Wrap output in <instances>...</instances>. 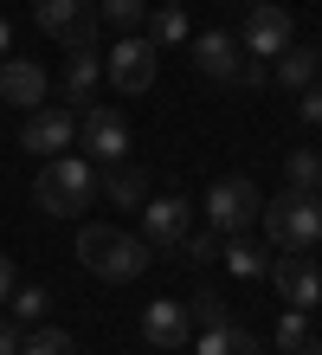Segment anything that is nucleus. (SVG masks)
<instances>
[{"instance_id":"obj_33","label":"nucleus","mask_w":322,"mask_h":355,"mask_svg":"<svg viewBox=\"0 0 322 355\" xmlns=\"http://www.w3.org/2000/svg\"><path fill=\"white\" fill-rule=\"evenodd\" d=\"M7 39H13V33H7V19H0V52H7Z\"/></svg>"},{"instance_id":"obj_21","label":"nucleus","mask_w":322,"mask_h":355,"mask_svg":"<svg viewBox=\"0 0 322 355\" xmlns=\"http://www.w3.org/2000/svg\"><path fill=\"white\" fill-rule=\"evenodd\" d=\"M284 181L296 187V194H316V181H322V149H296V155H284Z\"/></svg>"},{"instance_id":"obj_20","label":"nucleus","mask_w":322,"mask_h":355,"mask_svg":"<svg viewBox=\"0 0 322 355\" xmlns=\"http://www.w3.org/2000/svg\"><path fill=\"white\" fill-rule=\"evenodd\" d=\"M148 46H181V39H187V7H168V0H161V7L155 13H148Z\"/></svg>"},{"instance_id":"obj_31","label":"nucleus","mask_w":322,"mask_h":355,"mask_svg":"<svg viewBox=\"0 0 322 355\" xmlns=\"http://www.w3.org/2000/svg\"><path fill=\"white\" fill-rule=\"evenodd\" d=\"M7 297H13V259H0V310H7Z\"/></svg>"},{"instance_id":"obj_29","label":"nucleus","mask_w":322,"mask_h":355,"mask_svg":"<svg viewBox=\"0 0 322 355\" xmlns=\"http://www.w3.org/2000/svg\"><path fill=\"white\" fill-rule=\"evenodd\" d=\"M296 116L322 130V85H303V91H296Z\"/></svg>"},{"instance_id":"obj_23","label":"nucleus","mask_w":322,"mask_h":355,"mask_svg":"<svg viewBox=\"0 0 322 355\" xmlns=\"http://www.w3.org/2000/svg\"><path fill=\"white\" fill-rule=\"evenodd\" d=\"M97 19H110V26L136 33L142 19H148V0H97Z\"/></svg>"},{"instance_id":"obj_3","label":"nucleus","mask_w":322,"mask_h":355,"mask_svg":"<svg viewBox=\"0 0 322 355\" xmlns=\"http://www.w3.org/2000/svg\"><path fill=\"white\" fill-rule=\"evenodd\" d=\"M265 233H271V245L277 252H310V245L322 239V200L316 194H277V200H265Z\"/></svg>"},{"instance_id":"obj_22","label":"nucleus","mask_w":322,"mask_h":355,"mask_svg":"<svg viewBox=\"0 0 322 355\" xmlns=\"http://www.w3.org/2000/svg\"><path fill=\"white\" fill-rule=\"evenodd\" d=\"M46 310H52L46 284H13V297H7V317H13V323H39Z\"/></svg>"},{"instance_id":"obj_26","label":"nucleus","mask_w":322,"mask_h":355,"mask_svg":"<svg viewBox=\"0 0 322 355\" xmlns=\"http://www.w3.org/2000/svg\"><path fill=\"white\" fill-rule=\"evenodd\" d=\"M187 317L200 323V329H213V323H226L232 310H226V297H220V291H193V304H187Z\"/></svg>"},{"instance_id":"obj_35","label":"nucleus","mask_w":322,"mask_h":355,"mask_svg":"<svg viewBox=\"0 0 322 355\" xmlns=\"http://www.w3.org/2000/svg\"><path fill=\"white\" fill-rule=\"evenodd\" d=\"M316 200H322V181H316Z\"/></svg>"},{"instance_id":"obj_18","label":"nucleus","mask_w":322,"mask_h":355,"mask_svg":"<svg viewBox=\"0 0 322 355\" xmlns=\"http://www.w3.org/2000/svg\"><path fill=\"white\" fill-rule=\"evenodd\" d=\"M193 355H258V336L251 329H239V323H213V329H200V343H193Z\"/></svg>"},{"instance_id":"obj_5","label":"nucleus","mask_w":322,"mask_h":355,"mask_svg":"<svg viewBox=\"0 0 322 355\" xmlns=\"http://www.w3.org/2000/svg\"><path fill=\"white\" fill-rule=\"evenodd\" d=\"M258 214H265V194L251 187V175H226V181L206 187V220H213V233H245Z\"/></svg>"},{"instance_id":"obj_16","label":"nucleus","mask_w":322,"mask_h":355,"mask_svg":"<svg viewBox=\"0 0 322 355\" xmlns=\"http://www.w3.org/2000/svg\"><path fill=\"white\" fill-rule=\"evenodd\" d=\"M97 85H103V58H97V46H78L71 58H64V97H71V103H91Z\"/></svg>"},{"instance_id":"obj_28","label":"nucleus","mask_w":322,"mask_h":355,"mask_svg":"<svg viewBox=\"0 0 322 355\" xmlns=\"http://www.w3.org/2000/svg\"><path fill=\"white\" fill-rule=\"evenodd\" d=\"M181 252L193 259V265H206V259H220V233H187V245Z\"/></svg>"},{"instance_id":"obj_1","label":"nucleus","mask_w":322,"mask_h":355,"mask_svg":"<svg viewBox=\"0 0 322 355\" xmlns=\"http://www.w3.org/2000/svg\"><path fill=\"white\" fill-rule=\"evenodd\" d=\"M78 259L91 265L103 284H129V278H142V271H148V245H142L136 233H123V226L91 220V226L78 233Z\"/></svg>"},{"instance_id":"obj_15","label":"nucleus","mask_w":322,"mask_h":355,"mask_svg":"<svg viewBox=\"0 0 322 355\" xmlns=\"http://www.w3.org/2000/svg\"><path fill=\"white\" fill-rule=\"evenodd\" d=\"M316 71H322V52H316V46H296V39H290V46L277 52V58H271V78H277L284 91H303V85H316Z\"/></svg>"},{"instance_id":"obj_11","label":"nucleus","mask_w":322,"mask_h":355,"mask_svg":"<svg viewBox=\"0 0 322 355\" xmlns=\"http://www.w3.org/2000/svg\"><path fill=\"white\" fill-rule=\"evenodd\" d=\"M187 336H193L187 304H175V297H155V304L142 310V343H148V349H187Z\"/></svg>"},{"instance_id":"obj_2","label":"nucleus","mask_w":322,"mask_h":355,"mask_svg":"<svg viewBox=\"0 0 322 355\" xmlns=\"http://www.w3.org/2000/svg\"><path fill=\"white\" fill-rule=\"evenodd\" d=\"M33 194H39V207H46L52 220H78L84 207L97 200V168L84 155H52L46 168H39Z\"/></svg>"},{"instance_id":"obj_30","label":"nucleus","mask_w":322,"mask_h":355,"mask_svg":"<svg viewBox=\"0 0 322 355\" xmlns=\"http://www.w3.org/2000/svg\"><path fill=\"white\" fill-rule=\"evenodd\" d=\"M19 343H26V336H19V323L0 317V355H19Z\"/></svg>"},{"instance_id":"obj_4","label":"nucleus","mask_w":322,"mask_h":355,"mask_svg":"<svg viewBox=\"0 0 322 355\" xmlns=\"http://www.w3.org/2000/svg\"><path fill=\"white\" fill-rule=\"evenodd\" d=\"M78 136H84V155L91 162H129V149H136V136H129V116L116 110V103H84L78 110Z\"/></svg>"},{"instance_id":"obj_13","label":"nucleus","mask_w":322,"mask_h":355,"mask_svg":"<svg viewBox=\"0 0 322 355\" xmlns=\"http://www.w3.org/2000/svg\"><path fill=\"white\" fill-rule=\"evenodd\" d=\"M52 91V78L33 65V58H7L0 65V103H19V110H39Z\"/></svg>"},{"instance_id":"obj_12","label":"nucleus","mask_w":322,"mask_h":355,"mask_svg":"<svg viewBox=\"0 0 322 355\" xmlns=\"http://www.w3.org/2000/svg\"><path fill=\"white\" fill-rule=\"evenodd\" d=\"M271 278H277V291H284L290 310H316V304H322V278H316V265H310L303 252L271 259Z\"/></svg>"},{"instance_id":"obj_32","label":"nucleus","mask_w":322,"mask_h":355,"mask_svg":"<svg viewBox=\"0 0 322 355\" xmlns=\"http://www.w3.org/2000/svg\"><path fill=\"white\" fill-rule=\"evenodd\" d=\"M296 355H322V343H303V349H296Z\"/></svg>"},{"instance_id":"obj_19","label":"nucleus","mask_w":322,"mask_h":355,"mask_svg":"<svg viewBox=\"0 0 322 355\" xmlns=\"http://www.w3.org/2000/svg\"><path fill=\"white\" fill-rule=\"evenodd\" d=\"M226 271H232V278H265V271H271V252H265V245H251L245 233H232V245H226Z\"/></svg>"},{"instance_id":"obj_8","label":"nucleus","mask_w":322,"mask_h":355,"mask_svg":"<svg viewBox=\"0 0 322 355\" xmlns=\"http://www.w3.org/2000/svg\"><path fill=\"white\" fill-rule=\"evenodd\" d=\"M232 39H239V52H245V58H265V65H271V58L296 39V26H290V13L277 7V0H258V7L245 13V26L232 33Z\"/></svg>"},{"instance_id":"obj_24","label":"nucleus","mask_w":322,"mask_h":355,"mask_svg":"<svg viewBox=\"0 0 322 355\" xmlns=\"http://www.w3.org/2000/svg\"><path fill=\"white\" fill-rule=\"evenodd\" d=\"M19 355H78V343L64 336V329H46V323H39L33 336L19 343Z\"/></svg>"},{"instance_id":"obj_17","label":"nucleus","mask_w":322,"mask_h":355,"mask_svg":"<svg viewBox=\"0 0 322 355\" xmlns=\"http://www.w3.org/2000/svg\"><path fill=\"white\" fill-rule=\"evenodd\" d=\"M97 194H110L116 207H142L148 200V168H136V162H110V175L97 181Z\"/></svg>"},{"instance_id":"obj_34","label":"nucleus","mask_w":322,"mask_h":355,"mask_svg":"<svg viewBox=\"0 0 322 355\" xmlns=\"http://www.w3.org/2000/svg\"><path fill=\"white\" fill-rule=\"evenodd\" d=\"M168 7H187V0H168Z\"/></svg>"},{"instance_id":"obj_10","label":"nucleus","mask_w":322,"mask_h":355,"mask_svg":"<svg viewBox=\"0 0 322 355\" xmlns=\"http://www.w3.org/2000/svg\"><path fill=\"white\" fill-rule=\"evenodd\" d=\"M78 136V110H64V103H39V110H26V123H19V142H26L33 155H64Z\"/></svg>"},{"instance_id":"obj_25","label":"nucleus","mask_w":322,"mask_h":355,"mask_svg":"<svg viewBox=\"0 0 322 355\" xmlns=\"http://www.w3.org/2000/svg\"><path fill=\"white\" fill-rule=\"evenodd\" d=\"M303 343H310V310H284V317H277V349L296 355Z\"/></svg>"},{"instance_id":"obj_14","label":"nucleus","mask_w":322,"mask_h":355,"mask_svg":"<svg viewBox=\"0 0 322 355\" xmlns=\"http://www.w3.org/2000/svg\"><path fill=\"white\" fill-rule=\"evenodd\" d=\"M239 39H232V33H220V26H213V33H200V39H193V65H200L206 78H220V85H232V71H239Z\"/></svg>"},{"instance_id":"obj_6","label":"nucleus","mask_w":322,"mask_h":355,"mask_svg":"<svg viewBox=\"0 0 322 355\" xmlns=\"http://www.w3.org/2000/svg\"><path fill=\"white\" fill-rule=\"evenodd\" d=\"M193 233V200L181 194H148L142 200V245L148 252H181Z\"/></svg>"},{"instance_id":"obj_9","label":"nucleus","mask_w":322,"mask_h":355,"mask_svg":"<svg viewBox=\"0 0 322 355\" xmlns=\"http://www.w3.org/2000/svg\"><path fill=\"white\" fill-rule=\"evenodd\" d=\"M33 19L39 33H52L58 46H97V7L91 0H33Z\"/></svg>"},{"instance_id":"obj_7","label":"nucleus","mask_w":322,"mask_h":355,"mask_svg":"<svg viewBox=\"0 0 322 355\" xmlns=\"http://www.w3.org/2000/svg\"><path fill=\"white\" fill-rule=\"evenodd\" d=\"M155 65H161V46H148L142 33H129L123 46H110V58H103V78H110L123 97H142L148 85H155Z\"/></svg>"},{"instance_id":"obj_36","label":"nucleus","mask_w":322,"mask_h":355,"mask_svg":"<svg viewBox=\"0 0 322 355\" xmlns=\"http://www.w3.org/2000/svg\"><path fill=\"white\" fill-rule=\"evenodd\" d=\"M251 7H258V0H251Z\"/></svg>"},{"instance_id":"obj_27","label":"nucleus","mask_w":322,"mask_h":355,"mask_svg":"<svg viewBox=\"0 0 322 355\" xmlns=\"http://www.w3.org/2000/svg\"><path fill=\"white\" fill-rule=\"evenodd\" d=\"M232 85H239V91H258V85H271V65H265V58H239Z\"/></svg>"}]
</instances>
